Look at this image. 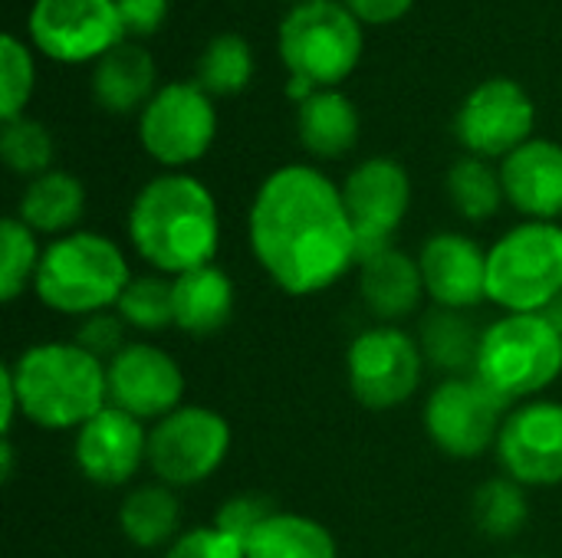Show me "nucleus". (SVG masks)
Segmentation results:
<instances>
[{"label":"nucleus","instance_id":"1","mask_svg":"<svg viewBox=\"0 0 562 558\" xmlns=\"http://www.w3.org/2000/svg\"><path fill=\"white\" fill-rule=\"evenodd\" d=\"M247 240L270 283L290 296H316L359 266L342 187L313 164H283L260 181Z\"/></svg>","mask_w":562,"mask_h":558},{"label":"nucleus","instance_id":"2","mask_svg":"<svg viewBox=\"0 0 562 558\" xmlns=\"http://www.w3.org/2000/svg\"><path fill=\"white\" fill-rule=\"evenodd\" d=\"M128 240L161 276L211 266L221 250V210L204 181L168 171L142 184L128 207Z\"/></svg>","mask_w":562,"mask_h":558},{"label":"nucleus","instance_id":"3","mask_svg":"<svg viewBox=\"0 0 562 558\" xmlns=\"http://www.w3.org/2000/svg\"><path fill=\"white\" fill-rule=\"evenodd\" d=\"M20 414L43 431H79L109 408L105 362L69 342H36L10 362Z\"/></svg>","mask_w":562,"mask_h":558},{"label":"nucleus","instance_id":"4","mask_svg":"<svg viewBox=\"0 0 562 558\" xmlns=\"http://www.w3.org/2000/svg\"><path fill=\"white\" fill-rule=\"evenodd\" d=\"M128 283V257L112 237L95 230H72L43 247L33 293L46 309L86 319L115 309Z\"/></svg>","mask_w":562,"mask_h":558},{"label":"nucleus","instance_id":"5","mask_svg":"<svg viewBox=\"0 0 562 558\" xmlns=\"http://www.w3.org/2000/svg\"><path fill=\"white\" fill-rule=\"evenodd\" d=\"M474 375L504 401L524 405L562 375V335L547 312H504L484 326Z\"/></svg>","mask_w":562,"mask_h":558},{"label":"nucleus","instance_id":"6","mask_svg":"<svg viewBox=\"0 0 562 558\" xmlns=\"http://www.w3.org/2000/svg\"><path fill=\"white\" fill-rule=\"evenodd\" d=\"M562 296V224L520 220L487 250V303L547 312Z\"/></svg>","mask_w":562,"mask_h":558},{"label":"nucleus","instance_id":"7","mask_svg":"<svg viewBox=\"0 0 562 558\" xmlns=\"http://www.w3.org/2000/svg\"><path fill=\"white\" fill-rule=\"evenodd\" d=\"M277 49L290 76L336 89L362 59V23L342 0H306L283 16Z\"/></svg>","mask_w":562,"mask_h":558},{"label":"nucleus","instance_id":"8","mask_svg":"<svg viewBox=\"0 0 562 558\" xmlns=\"http://www.w3.org/2000/svg\"><path fill=\"white\" fill-rule=\"evenodd\" d=\"M231 424L204 405H181L148 431V467L158 483L188 490L221 470L231 454Z\"/></svg>","mask_w":562,"mask_h":558},{"label":"nucleus","instance_id":"9","mask_svg":"<svg viewBox=\"0 0 562 558\" xmlns=\"http://www.w3.org/2000/svg\"><path fill=\"white\" fill-rule=\"evenodd\" d=\"M425 375V355L412 332L402 326H372L359 332L346 352V378L359 405L392 411L408 405Z\"/></svg>","mask_w":562,"mask_h":558},{"label":"nucleus","instance_id":"10","mask_svg":"<svg viewBox=\"0 0 562 558\" xmlns=\"http://www.w3.org/2000/svg\"><path fill=\"white\" fill-rule=\"evenodd\" d=\"M217 135L214 99L198 82H168L138 115V138L148 158L181 171L201 161Z\"/></svg>","mask_w":562,"mask_h":558},{"label":"nucleus","instance_id":"11","mask_svg":"<svg viewBox=\"0 0 562 558\" xmlns=\"http://www.w3.org/2000/svg\"><path fill=\"white\" fill-rule=\"evenodd\" d=\"M507 405L477 378H445L425 401V431L431 444L454 460H477L497 447Z\"/></svg>","mask_w":562,"mask_h":558},{"label":"nucleus","instance_id":"12","mask_svg":"<svg viewBox=\"0 0 562 558\" xmlns=\"http://www.w3.org/2000/svg\"><path fill=\"white\" fill-rule=\"evenodd\" d=\"M537 109L527 89L514 79H487L468 92L458 109L454 135L468 155L504 161L533 138Z\"/></svg>","mask_w":562,"mask_h":558},{"label":"nucleus","instance_id":"13","mask_svg":"<svg viewBox=\"0 0 562 558\" xmlns=\"http://www.w3.org/2000/svg\"><path fill=\"white\" fill-rule=\"evenodd\" d=\"M30 39L56 62H99L125 39L115 0H36Z\"/></svg>","mask_w":562,"mask_h":558},{"label":"nucleus","instance_id":"14","mask_svg":"<svg viewBox=\"0 0 562 558\" xmlns=\"http://www.w3.org/2000/svg\"><path fill=\"white\" fill-rule=\"evenodd\" d=\"M342 201L356 230L359 263H362L366 257L395 247L392 237L398 234L412 207L408 171L395 158H369L346 174Z\"/></svg>","mask_w":562,"mask_h":558},{"label":"nucleus","instance_id":"15","mask_svg":"<svg viewBox=\"0 0 562 558\" xmlns=\"http://www.w3.org/2000/svg\"><path fill=\"white\" fill-rule=\"evenodd\" d=\"M504 474L524 487L562 483V401L533 398L517 405L494 447Z\"/></svg>","mask_w":562,"mask_h":558},{"label":"nucleus","instance_id":"16","mask_svg":"<svg viewBox=\"0 0 562 558\" xmlns=\"http://www.w3.org/2000/svg\"><path fill=\"white\" fill-rule=\"evenodd\" d=\"M109 405L145 421H161L184 405V372L165 349L128 342L109 365Z\"/></svg>","mask_w":562,"mask_h":558},{"label":"nucleus","instance_id":"17","mask_svg":"<svg viewBox=\"0 0 562 558\" xmlns=\"http://www.w3.org/2000/svg\"><path fill=\"white\" fill-rule=\"evenodd\" d=\"M72 457L89 483L125 487L148 464V431L138 418L109 405L76 431Z\"/></svg>","mask_w":562,"mask_h":558},{"label":"nucleus","instance_id":"18","mask_svg":"<svg viewBox=\"0 0 562 558\" xmlns=\"http://www.w3.org/2000/svg\"><path fill=\"white\" fill-rule=\"evenodd\" d=\"M425 293L441 309L471 312L487 303V250L458 230H441L418 253Z\"/></svg>","mask_w":562,"mask_h":558},{"label":"nucleus","instance_id":"19","mask_svg":"<svg viewBox=\"0 0 562 558\" xmlns=\"http://www.w3.org/2000/svg\"><path fill=\"white\" fill-rule=\"evenodd\" d=\"M501 181L507 204L524 220L562 217V145L550 138H530L501 161Z\"/></svg>","mask_w":562,"mask_h":558},{"label":"nucleus","instance_id":"20","mask_svg":"<svg viewBox=\"0 0 562 558\" xmlns=\"http://www.w3.org/2000/svg\"><path fill=\"white\" fill-rule=\"evenodd\" d=\"M359 296L366 309L385 326H398L402 319L415 316L428 296L418 260L398 247H385L366 257L359 263Z\"/></svg>","mask_w":562,"mask_h":558},{"label":"nucleus","instance_id":"21","mask_svg":"<svg viewBox=\"0 0 562 558\" xmlns=\"http://www.w3.org/2000/svg\"><path fill=\"white\" fill-rule=\"evenodd\" d=\"M155 92V59L138 43L122 39L92 66V99L112 115L145 109Z\"/></svg>","mask_w":562,"mask_h":558},{"label":"nucleus","instance_id":"22","mask_svg":"<svg viewBox=\"0 0 562 558\" xmlns=\"http://www.w3.org/2000/svg\"><path fill=\"white\" fill-rule=\"evenodd\" d=\"M175 283V329L188 335H214L221 332L237 306V289L227 270L217 263L181 273Z\"/></svg>","mask_w":562,"mask_h":558},{"label":"nucleus","instance_id":"23","mask_svg":"<svg viewBox=\"0 0 562 558\" xmlns=\"http://www.w3.org/2000/svg\"><path fill=\"white\" fill-rule=\"evenodd\" d=\"M86 214V187L76 174L69 171H46L33 181H26L20 201H16V217L40 237H66L79 230V220Z\"/></svg>","mask_w":562,"mask_h":558},{"label":"nucleus","instance_id":"24","mask_svg":"<svg viewBox=\"0 0 562 558\" xmlns=\"http://www.w3.org/2000/svg\"><path fill=\"white\" fill-rule=\"evenodd\" d=\"M296 132L303 148L313 158L333 161L356 148L359 141V112L349 95L339 89H316L296 112Z\"/></svg>","mask_w":562,"mask_h":558},{"label":"nucleus","instance_id":"25","mask_svg":"<svg viewBox=\"0 0 562 558\" xmlns=\"http://www.w3.org/2000/svg\"><path fill=\"white\" fill-rule=\"evenodd\" d=\"M484 329L474 326V319L461 309H428L418 322V345L428 365L445 372L448 378L474 375L477 355H481Z\"/></svg>","mask_w":562,"mask_h":558},{"label":"nucleus","instance_id":"26","mask_svg":"<svg viewBox=\"0 0 562 558\" xmlns=\"http://www.w3.org/2000/svg\"><path fill=\"white\" fill-rule=\"evenodd\" d=\"M119 529L138 549H161L181 536V503L165 483H142L119 506Z\"/></svg>","mask_w":562,"mask_h":558},{"label":"nucleus","instance_id":"27","mask_svg":"<svg viewBox=\"0 0 562 558\" xmlns=\"http://www.w3.org/2000/svg\"><path fill=\"white\" fill-rule=\"evenodd\" d=\"M247 558H339V546L319 520L277 510L247 539Z\"/></svg>","mask_w":562,"mask_h":558},{"label":"nucleus","instance_id":"28","mask_svg":"<svg viewBox=\"0 0 562 558\" xmlns=\"http://www.w3.org/2000/svg\"><path fill=\"white\" fill-rule=\"evenodd\" d=\"M445 191H448L451 207L471 224L491 220L501 210V204L507 201L501 168H494L491 161L474 158V155H464L448 168Z\"/></svg>","mask_w":562,"mask_h":558},{"label":"nucleus","instance_id":"29","mask_svg":"<svg viewBox=\"0 0 562 558\" xmlns=\"http://www.w3.org/2000/svg\"><path fill=\"white\" fill-rule=\"evenodd\" d=\"M471 513L477 529L487 539L507 543L514 536H520V529L530 520V500H527V487L504 477H491L487 483L477 487L474 500H471Z\"/></svg>","mask_w":562,"mask_h":558},{"label":"nucleus","instance_id":"30","mask_svg":"<svg viewBox=\"0 0 562 558\" xmlns=\"http://www.w3.org/2000/svg\"><path fill=\"white\" fill-rule=\"evenodd\" d=\"M254 76V53L250 43L240 33H221L214 36L201 59H198V76L194 82L211 95V99H231L247 89Z\"/></svg>","mask_w":562,"mask_h":558},{"label":"nucleus","instance_id":"31","mask_svg":"<svg viewBox=\"0 0 562 558\" xmlns=\"http://www.w3.org/2000/svg\"><path fill=\"white\" fill-rule=\"evenodd\" d=\"M115 312L122 316V322L128 329L145 332V335L171 329L175 326V283H171V276H161V273L132 276Z\"/></svg>","mask_w":562,"mask_h":558},{"label":"nucleus","instance_id":"32","mask_svg":"<svg viewBox=\"0 0 562 558\" xmlns=\"http://www.w3.org/2000/svg\"><path fill=\"white\" fill-rule=\"evenodd\" d=\"M40 243L36 234L16 217H3L0 224V299L16 303L26 289H33L40 270Z\"/></svg>","mask_w":562,"mask_h":558},{"label":"nucleus","instance_id":"33","mask_svg":"<svg viewBox=\"0 0 562 558\" xmlns=\"http://www.w3.org/2000/svg\"><path fill=\"white\" fill-rule=\"evenodd\" d=\"M53 155H56V141H53V135H49V128L43 122L26 118V115L3 122V128H0V158L13 174L33 181L40 174L53 171Z\"/></svg>","mask_w":562,"mask_h":558},{"label":"nucleus","instance_id":"34","mask_svg":"<svg viewBox=\"0 0 562 558\" xmlns=\"http://www.w3.org/2000/svg\"><path fill=\"white\" fill-rule=\"evenodd\" d=\"M36 69L26 43H20L13 33L0 36V118H20L30 95H33Z\"/></svg>","mask_w":562,"mask_h":558},{"label":"nucleus","instance_id":"35","mask_svg":"<svg viewBox=\"0 0 562 558\" xmlns=\"http://www.w3.org/2000/svg\"><path fill=\"white\" fill-rule=\"evenodd\" d=\"M273 513H277V506H273L270 497H263V493H237V497H231V500L221 503V510H217V516H214V526H217L221 533H227V536H234V539H240V543L247 546V539H250Z\"/></svg>","mask_w":562,"mask_h":558},{"label":"nucleus","instance_id":"36","mask_svg":"<svg viewBox=\"0 0 562 558\" xmlns=\"http://www.w3.org/2000/svg\"><path fill=\"white\" fill-rule=\"evenodd\" d=\"M125 332L128 326L122 322V316L115 309H105V312H95V316H86L76 322V332H72V342L79 349H86L89 355H95L99 362H112L128 342H125Z\"/></svg>","mask_w":562,"mask_h":558},{"label":"nucleus","instance_id":"37","mask_svg":"<svg viewBox=\"0 0 562 558\" xmlns=\"http://www.w3.org/2000/svg\"><path fill=\"white\" fill-rule=\"evenodd\" d=\"M165 558H247V546L217 526H194L165 549Z\"/></svg>","mask_w":562,"mask_h":558},{"label":"nucleus","instance_id":"38","mask_svg":"<svg viewBox=\"0 0 562 558\" xmlns=\"http://www.w3.org/2000/svg\"><path fill=\"white\" fill-rule=\"evenodd\" d=\"M125 36H151L168 16V0H115Z\"/></svg>","mask_w":562,"mask_h":558},{"label":"nucleus","instance_id":"39","mask_svg":"<svg viewBox=\"0 0 562 558\" xmlns=\"http://www.w3.org/2000/svg\"><path fill=\"white\" fill-rule=\"evenodd\" d=\"M359 23H369V26H385V23H395L402 20L415 0H342Z\"/></svg>","mask_w":562,"mask_h":558},{"label":"nucleus","instance_id":"40","mask_svg":"<svg viewBox=\"0 0 562 558\" xmlns=\"http://www.w3.org/2000/svg\"><path fill=\"white\" fill-rule=\"evenodd\" d=\"M20 414V398H16V385H13V375H10V365L0 368V434L10 437L13 431V421Z\"/></svg>","mask_w":562,"mask_h":558},{"label":"nucleus","instance_id":"41","mask_svg":"<svg viewBox=\"0 0 562 558\" xmlns=\"http://www.w3.org/2000/svg\"><path fill=\"white\" fill-rule=\"evenodd\" d=\"M13 464H16L13 441H10V437H3V441H0V477H3V483H10V480H13Z\"/></svg>","mask_w":562,"mask_h":558},{"label":"nucleus","instance_id":"42","mask_svg":"<svg viewBox=\"0 0 562 558\" xmlns=\"http://www.w3.org/2000/svg\"><path fill=\"white\" fill-rule=\"evenodd\" d=\"M547 319H550V322L557 326V332L562 335V296L557 299V303H553V306H550V309H547Z\"/></svg>","mask_w":562,"mask_h":558},{"label":"nucleus","instance_id":"43","mask_svg":"<svg viewBox=\"0 0 562 558\" xmlns=\"http://www.w3.org/2000/svg\"><path fill=\"white\" fill-rule=\"evenodd\" d=\"M286 3H293V7H296V3H306V0H286Z\"/></svg>","mask_w":562,"mask_h":558},{"label":"nucleus","instance_id":"44","mask_svg":"<svg viewBox=\"0 0 562 558\" xmlns=\"http://www.w3.org/2000/svg\"><path fill=\"white\" fill-rule=\"evenodd\" d=\"M510 558H530V556H510Z\"/></svg>","mask_w":562,"mask_h":558}]
</instances>
